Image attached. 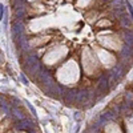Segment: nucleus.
<instances>
[{
  "mask_svg": "<svg viewBox=\"0 0 133 133\" xmlns=\"http://www.w3.org/2000/svg\"><path fill=\"white\" fill-rule=\"evenodd\" d=\"M123 36H124V39H125V41H127V45L133 47V31H130V29H124V31H123Z\"/></svg>",
  "mask_w": 133,
  "mask_h": 133,
  "instance_id": "nucleus-1",
  "label": "nucleus"
},
{
  "mask_svg": "<svg viewBox=\"0 0 133 133\" xmlns=\"http://www.w3.org/2000/svg\"><path fill=\"white\" fill-rule=\"evenodd\" d=\"M118 21H120V25L123 27V28H129V27H132V20H129V17H128L127 15L121 16V17L118 19Z\"/></svg>",
  "mask_w": 133,
  "mask_h": 133,
  "instance_id": "nucleus-2",
  "label": "nucleus"
},
{
  "mask_svg": "<svg viewBox=\"0 0 133 133\" xmlns=\"http://www.w3.org/2000/svg\"><path fill=\"white\" fill-rule=\"evenodd\" d=\"M112 23L110 21H98L97 23V27H110Z\"/></svg>",
  "mask_w": 133,
  "mask_h": 133,
  "instance_id": "nucleus-3",
  "label": "nucleus"
},
{
  "mask_svg": "<svg viewBox=\"0 0 133 133\" xmlns=\"http://www.w3.org/2000/svg\"><path fill=\"white\" fill-rule=\"evenodd\" d=\"M127 5H128V9H129V12H130V15H132V19H133V8H132V5H130L129 3H127Z\"/></svg>",
  "mask_w": 133,
  "mask_h": 133,
  "instance_id": "nucleus-4",
  "label": "nucleus"
},
{
  "mask_svg": "<svg viewBox=\"0 0 133 133\" xmlns=\"http://www.w3.org/2000/svg\"><path fill=\"white\" fill-rule=\"evenodd\" d=\"M104 3H109V2H112V0H103Z\"/></svg>",
  "mask_w": 133,
  "mask_h": 133,
  "instance_id": "nucleus-5",
  "label": "nucleus"
}]
</instances>
